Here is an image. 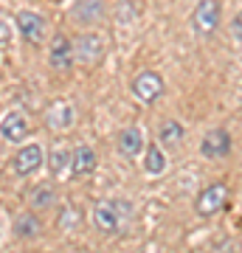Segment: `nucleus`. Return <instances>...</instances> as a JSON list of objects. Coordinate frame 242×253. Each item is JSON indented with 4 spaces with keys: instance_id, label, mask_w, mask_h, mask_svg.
I'll list each match as a JSON object with an SVG mask.
<instances>
[{
    "instance_id": "1a4fd4ad",
    "label": "nucleus",
    "mask_w": 242,
    "mask_h": 253,
    "mask_svg": "<svg viewBox=\"0 0 242 253\" xmlns=\"http://www.w3.org/2000/svg\"><path fill=\"white\" fill-rule=\"evenodd\" d=\"M200 152L206 155L208 161H220V158H225V155L231 152V135H228L225 129H211V132L203 138Z\"/></svg>"
},
{
    "instance_id": "6ab92c4d",
    "label": "nucleus",
    "mask_w": 242,
    "mask_h": 253,
    "mask_svg": "<svg viewBox=\"0 0 242 253\" xmlns=\"http://www.w3.org/2000/svg\"><path fill=\"white\" fill-rule=\"evenodd\" d=\"M158 138H161L163 146H178L180 138H183V126H180V121H175V118H169V121H163L161 124V132H158Z\"/></svg>"
},
{
    "instance_id": "20e7f679",
    "label": "nucleus",
    "mask_w": 242,
    "mask_h": 253,
    "mask_svg": "<svg viewBox=\"0 0 242 253\" xmlns=\"http://www.w3.org/2000/svg\"><path fill=\"white\" fill-rule=\"evenodd\" d=\"M220 14H223V3L220 0H200L192 14V28L200 34H211L220 26Z\"/></svg>"
},
{
    "instance_id": "dca6fc26",
    "label": "nucleus",
    "mask_w": 242,
    "mask_h": 253,
    "mask_svg": "<svg viewBox=\"0 0 242 253\" xmlns=\"http://www.w3.org/2000/svg\"><path fill=\"white\" fill-rule=\"evenodd\" d=\"M144 172L146 174H163L166 172V155L158 144H149L146 155H144Z\"/></svg>"
},
{
    "instance_id": "4be33fe9",
    "label": "nucleus",
    "mask_w": 242,
    "mask_h": 253,
    "mask_svg": "<svg viewBox=\"0 0 242 253\" xmlns=\"http://www.w3.org/2000/svg\"><path fill=\"white\" fill-rule=\"evenodd\" d=\"M11 37V26L6 23V20H0V42H6Z\"/></svg>"
},
{
    "instance_id": "2eb2a0df",
    "label": "nucleus",
    "mask_w": 242,
    "mask_h": 253,
    "mask_svg": "<svg viewBox=\"0 0 242 253\" xmlns=\"http://www.w3.org/2000/svg\"><path fill=\"white\" fill-rule=\"evenodd\" d=\"M144 149V135L141 129H135V126H127L124 132L118 135V152L124 155V158H135V155Z\"/></svg>"
},
{
    "instance_id": "39448f33",
    "label": "nucleus",
    "mask_w": 242,
    "mask_h": 253,
    "mask_svg": "<svg viewBox=\"0 0 242 253\" xmlns=\"http://www.w3.org/2000/svg\"><path fill=\"white\" fill-rule=\"evenodd\" d=\"M225 200H228V186L225 183H211L194 200V211H197L200 217H214L217 211L225 206Z\"/></svg>"
},
{
    "instance_id": "a211bd4d",
    "label": "nucleus",
    "mask_w": 242,
    "mask_h": 253,
    "mask_svg": "<svg viewBox=\"0 0 242 253\" xmlns=\"http://www.w3.org/2000/svg\"><path fill=\"white\" fill-rule=\"evenodd\" d=\"M40 219H37V214H20L17 219H14V234L23 236V239H34L37 234H40Z\"/></svg>"
},
{
    "instance_id": "f3484780",
    "label": "nucleus",
    "mask_w": 242,
    "mask_h": 253,
    "mask_svg": "<svg viewBox=\"0 0 242 253\" xmlns=\"http://www.w3.org/2000/svg\"><path fill=\"white\" fill-rule=\"evenodd\" d=\"M45 166H48V172L54 174V177H59L65 169H71V152L56 146V149H51V152H48V158H45Z\"/></svg>"
},
{
    "instance_id": "f257e3e1",
    "label": "nucleus",
    "mask_w": 242,
    "mask_h": 253,
    "mask_svg": "<svg viewBox=\"0 0 242 253\" xmlns=\"http://www.w3.org/2000/svg\"><path fill=\"white\" fill-rule=\"evenodd\" d=\"M73 42V59L82 65H99L107 54V40L96 31H82Z\"/></svg>"
},
{
    "instance_id": "aec40b11",
    "label": "nucleus",
    "mask_w": 242,
    "mask_h": 253,
    "mask_svg": "<svg viewBox=\"0 0 242 253\" xmlns=\"http://www.w3.org/2000/svg\"><path fill=\"white\" fill-rule=\"evenodd\" d=\"M116 211H118L121 219H130L133 217V203H130V200H116Z\"/></svg>"
},
{
    "instance_id": "f03ea898",
    "label": "nucleus",
    "mask_w": 242,
    "mask_h": 253,
    "mask_svg": "<svg viewBox=\"0 0 242 253\" xmlns=\"http://www.w3.org/2000/svg\"><path fill=\"white\" fill-rule=\"evenodd\" d=\"M14 26H17L20 37L26 40L28 45H40L45 40V34H48V23H45V17L37 14V11H17Z\"/></svg>"
},
{
    "instance_id": "7ed1b4c3",
    "label": "nucleus",
    "mask_w": 242,
    "mask_h": 253,
    "mask_svg": "<svg viewBox=\"0 0 242 253\" xmlns=\"http://www.w3.org/2000/svg\"><path fill=\"white\" fill-rule=\"evenodd\" d=\"M133 93L135 99L144 104H152L163 96V76L158 71H141L133 79Z\"/></svg>"
},
{
    "instance_id": "423d86ee",
    "label": "nucleus",
    "mask_w": 242,
    "mask_h": 253,
    "mask_svg": "<svg viewBox=\"0 0 242 253\" xmlns=\"http://www.w3.org/2000/svg\"><path fill=\"white\" fill-rule=\"evenodd\" d=\"M43 163H45L43 146H40V144H26L17 155H14V158H11V169H14L17 177H31Z\"/></svg>"
},
{
    "instance_id": "412c9836",
    "label": "nucleus",
    "mask_w": 242,
    "mask_h": 253,
    "mask_svg": "<svg viewBox=\"0 0 242 253\" xmlns=\"http://www.w3.org/2000/svg\"><path fill=\"white\" fill-rule=\"evenodd\" d=\"M231 34H234V37H237V40L242 42V11H240V14H237V17L231 20Z\"/></svg>"
},
{
    "instance_id": "4468645a",
    "label": "nucleus",
    "mask_w": 242,
    "mask_h": 253,
    "mask_svg": "<svg viewBox=\"0 0 242 253\" xmlns=\"http://www.w3.org/2000/svg\"><path fill=\"white\" fill-rule=\"evenodd\" d=\"M96 169V152L90 149V146H79V149H73L71 152V172L73 177H85Z\"/></svg>"
},
{
    "instance_id": "0eeeda50",
    "label": "nucleus",
    "mask_w": 242,
    "mask_h": 253,
    "mask_svg": "<svg viewBox=\"0 0 242 253\" xmlns=\"http://www.w3.org/2000/svg\"><path fill=\"white\" fill-rule=\"evenodd\" d=\"M73 42L68 40L65 34H56L51 40V48H48V65L54 68V71H71L73 68Z\"/></svg>"
},
{
    "instance_id": "f8f14e48",
    "label": "nucleus",
    "mask_w": 242,
    "mask_h": 253,
    "mask_svg": "<svg viewBox=\"0 0 242 253\" xmlns=\"http://www.w3.org/2000/svg\"><path fill=\"white\" fill-rule=\"evenodd\" d=\"M73 118H76V113H73V107L68 101H54L45 110V124L51 129H68L73 124Z\"/></svg>"
},
{
    "instance_id": "ddd939ff",
    "label": "nucleus",
    "mask_w": 242,
    "mask_h": 253,
    "mask_svg": "<svg viewBox=\"0 0 242 253\" xmlns=\"http://www.w3.org/2000/svg\"><path fill=\"white\" fill-rule=\"evenodd\" d=\"M26 203L31 211H43V208H51L56 206V191L51 183H37L34 189L26 194Z\"/></svg>"
},
{
    "instance_id": "6e6552de",
    "label": "nucleus",
    "mask_w": 242,
    "mask_h": 253,
    "mask_svg": "<svg viewBox=\"0 0 242 253\" xmlns=\"http://www.w3.org/2000/svg\"><path fill=\"white\" fill-rule=\"evenodd\" d=\"M28 132H31V124H28L23 110H11L0 121V135L6 138V141H11V144H20L23 138H28Z\"/></svg>"
},
{
    "instance_id": "9b49d317",
    "label": "nucleus",
    "mask_w": 242,
    "mask_h": 253,
    "mask_svg": "<svg viewBox=\"0 0 242 253\" xmlns=\"http://www.w3.org/2000/svg\"><path fill=\"white\" fill-rule=\"evenodd\" d=\"M71 17L82 26H93L104 17V0H76Z\"/></svg>"
},
{
    "instance_id": "9d476101",
    "label": "nucleus",
    "mask_w": 242,
    "mask_h": 253,
    "mask_svg": "<svg viewBox=\"0 0 242 253\" xmlns=\"http://www.w3.org/2000/svg\"><path fill=\"white\" fill-rule=\"evenodd\" d=\"M93 225L101 234H118L121 231V217L116 211V203H99L93 208Z\"/></svg>"
}]
</instances>
